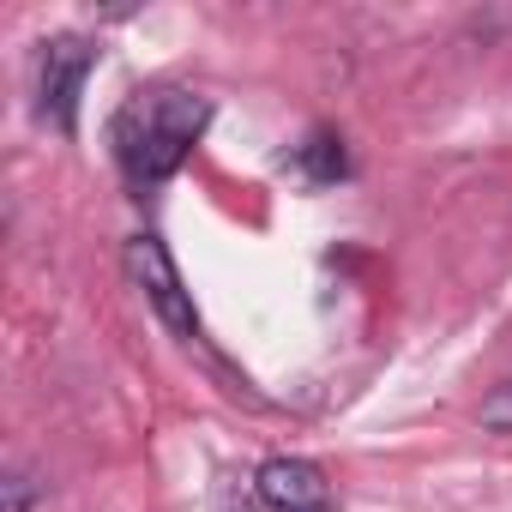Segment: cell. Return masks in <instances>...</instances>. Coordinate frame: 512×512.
Returning a JSON list of instances; mask_svg holds the SVG:
<instances>
[{"instance_id": "1", "label": "cell", "mask_w": 512, "mask_h": 512, "mask_svg": "<svg viewBox=\"0 0 512 512\" xmlns=\"http://www.w3.org/2000/svg\"><path fill=\"white\" fill-rule=\"evenodd\" d=\"M205 121H211V103L193 91H139L109 121L115 163L127 169L133 187H163L187 163V151L199 145Z\"/></svg>"}, {"instance_id": "2", "label": "cell", "mask_w": 512, "mask_h": 512, "mask_svg": "<svg viewBox=\"0 0 512 512\" xmlns=\"http://www.w3.org/2000/svg\"><path fill=\"white\" fill-rule=\"evenodd\" d=\"M121 260H127V278L139 284V296L151 302V314L181 338V344H199V314H193V290L181 284L175 272V253L163 247V235H127L121 247Z\"/></svg>"}, {"instance_id": "3", "label": "cell", "mask_w": 512, "mask_h": 512, "mask_svg": "<svg viewBox=\"0 0 512 512\" xmlns=\"http://www.w3.org/2000/svg\"><path fill=\"white\" fill-rule=\"evenodd\" d=\"M91 67H97V49L85 37H49L37 55V115L55 121L61 133L79 127V97H85Z\"/></svg>"}, {"instance_id": "4", "label": "cell", "mask_w": 512, "mask_h": 512, "mask_svg": "<svg viewBox=\"0 0 512 512\" xmlns=\"http://www.w3.org/2000/svg\"><path fill=\"white\" fill-rule=\"evenodd\" d=\"M253 494L272 512H332V482L308 458H266L253 470Z\"/></svg>"}, {"instance_id": "5", "label": "cell", "mask_w": 512, "mask_h": 512, "mask_svg": "<svg viewBox=\"0 0 512 512\" xmlns=\"http://www.w3.org/2000/svg\"><path fill=\"white\" fill-rule=\"evenodd\" d=\"M284 163H290V169H296L308 187H332V181H344V175H350L344 139H338V133H326V127H314V133H308V139H302V145H296Z\"/></svg>"}, {"instance_id": "6", "label": "cell", "mask_w": 512, "mask_h": 512, "mask_svg": "<svg viewBox=\"0 0 512 512\" xmlns=\"http://www.w3.org/2000/svg\"><path fill=\"white\" fill-rule=\"evenodd\" d=\"M476 422H482V434H512V374H506L500 386H488Z\"/></svg>"}, {"instance_id": "7", "label": "cell", "mask_w": 512, "mask_h": 512, "mask_svg": "<svg viewBox=\"0 0 512 512\" xmlns=\"http://www.w3.org/2000/svg\"><path fill=\"white\" fill-rule=\"evenodd\" d=\"M37 494H43V482H37L25 464H13V470H7V482H0V506H7V512H31V506H37Z\"/></svg>"}, {"instance_id": "8", "label": "cell", "mask_w": 512, "mask_h": 512, "mask_svg": "<svg viewBox=\"0 0 512 512\" xmlns=\"http://www.w3.org/2000/svg\"><path fill=\"white\" fill-rule=\"evenodd\" d=\"M223 512H247V500H229V506H223Z\"/></svg>"}]
</instances>
